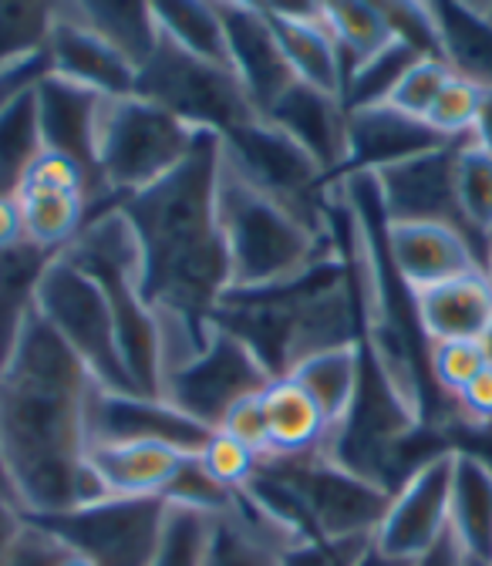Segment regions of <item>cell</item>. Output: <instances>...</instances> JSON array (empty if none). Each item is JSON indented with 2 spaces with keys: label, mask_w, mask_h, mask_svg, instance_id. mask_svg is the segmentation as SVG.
<instances>
[{
  "label": "cell",
  "mask_w": 492,
  "mask_h": 566,
  "mask_svg": "<svg viewBox=\"0 0 492 566\" xmlns=\"http://www.w3.org/2000/svg\"><path fill=\"white\" fill-rule=\"evenodd\" d=\"M102 385L31 307L0 361V489L28 520L105 500L88 469Z\"/></svg>",
  "instance_id": "6da1fadb"
},
{
  "label": "cell",
  "mask_w": 492,
  "mask_h": 566,
  "mask_svg": "<svg viewBox=\"0 0 492 566\" xmlns=\"http://www.w3.org/2000/svg\"><path fill=\"white\" fill-rule=\"evenodd\" d=\"M223 138L202 132L189 159L146 192L118 202L143 250V291L156 311L209 321L233 291L217 223Z\"/></svg>",
  "instance_id": "7a4b0ae2"
},
{
  "label": "cell",
  "mask_w": 492,
  "mask_h": 566,
  "mask_svg": "<svg viewBox=\"0 0 492 566\" xmlns=\"http://www.w3.org/2000/svg\"><path fill=\"white\" fill-rule=\"evenodd\" d=\"M237 334L273 378H287L304 358L358 344V304L344 256L270 291H230L213 317Z\"/></svg>",
  "instance_id": "3957f363"
},
{
  "label": "cell",
  "mask_w": 492,
  "mask_h": 566,
  "mask_svg": "<svg viewBox=\"0 0 492 566\" xmlns=\"http://www.w3.org/2000/svg\"><path fill=\"white\" fill-rule=\"evenodd\" d=\"M217 223L230 253L233 291L284 287L341 256L337 230L321 233L247 182L223 156L217 186Z\"/></svg>",
  "instance_id": "277c9868"
},
{
  "label": "cell",
  "mask_w": 492,
  "mask_h": 566,
  "mask_svg": "<svg viewBox=\"0 0 492 566\" xmlns=\"http://www.w3.org/2000/svg\"><path fill=\"white\" fill-rule=\"evenodd\" d=\"M72 263L98 280L112 307L125 371L138 395L159 398L163 391V321L143 291V250L118 206L92 212L78 240L61 250Z\"/></svg>",
  "instance_id": "5b68a950"
},
{
  "label": "cell",
  "mask_w": 492,
  "mask_h": 566,
  "mask_svg": "<svg viewBox=\"0 0 492 566\" xmlns=\"http://www.w3.org/2000/svg\"><path fill=\"white\" fill-rule=\"evenodd\" d=\"M199 135L143 95L102 98L95 115V212L166 179L189 159Z\"/></svg>",
  "instance_id": "8992f818"
},
{
  "label": "cell",
  "mask_w": 492,
  "mask_h": 566,
  "mask_svg": "<svg viewBox=\"0 0 492 566\" xmlns=\"http://www.w3.org/2000/svg\"><path fill=\"white\" fill-rule=\"evenodd\" d=\"M260 472L291 495L304 526L321 543L375 539L391 503L388 489L344 469L321 449L291 459H263Z\"/></svg>",
  "instance_id": "52a82bcc"
},
{
  "label": "cell",
  "mask_w": 492,
  "mask_h": 566,
  "mask_svg": "<svg viewBox=\"0 0 492 566\" xmlns=\"http://www.w3.org/2000/svg\"><path fill=\"white\" fill-rule=\"evenodd\" d=\"M135 95L159 105L192 132L233 135L260 118L230 67L202 61L159 31V44L135 75Z\"/></svg>",
  "instance_id": "ba28073f"
},
{
  "label": "cell",
  "mask_w": 492,
  "mask_h": 566,
  "mask_svg": "<svg viewBox=\"0 0 492 566\" xmlns=\"http://www.w3.org/2000/svg\"><path fill=\"white\" fill-rule=\"evenodd\" d=\"M34 307L105 391L138 395L125 371L112 307L92 273H85L64 253L51 256L38 276Z\"/></svg>",
  "instance_id": "9c48e42d"
},
{
  "label": "cell",
  "mask_w": 492,
  "mask_h": 566,
  "mask_svg": "<svg viewBox=\"0 0 492 566\" xmlns=\"http://www.w3.org/2000/svg\"><path fill=\"white\" fill-rule=\"evenodd\" d=\"M227 163L253 182L263 196L280 202L307 227L331 233V196L334 182L301 146L266 118H257L223 138Z\"/></svg>",
  "instance_id": "30bf717a"
},
{
  "label": "cell",
  "mask_w": 492,
  "mask_h": 566,
  "mask_svg": "<svg viewBox=\"0 0 492 566\" xmlns=\"http://www.w3.org/2000/svg\"><path fill=\"white\" fill-rule=\"evenodd\" d=\"M273 381L276 378L260 365V358L237 334H230L217 321H209L202 350L166 378L159 398L189 415L192 421H199L202 429L217 432L237 401L266 391Z\"/></svg>",
  "instance_id": "8fae6325"
},
{
  "label": "cell",
  "mask_w": 492,
  "mask_h": 566,
  "mask_svg": "<svg viewBox=\"0 0 492 566\" xmlns=\"http://www.w3.org/2000/svg\"><path fill=\"white\" fill-rule=\"evenodd\" d=\"M166 510L169 500L163 495H146V500L105 495V500H95L82 510L34 523H41L67 549L92 559L95 566H149Z\"/></svg>",
  "instance_id": "7c38bea8"
},
{
  "label": "cell",
  "mask_w": 492,
  "mask_h": 566,
  "mask_svg": "<svg viewBox=\"0 0 492 566\" xmlns=\"http://www.w3.org/2000/svg\"><path fill=\"white\" fill-rule=\"evenodd\" d=\"M449 492H452V446L432 452L395 492L381 526L375 530V549L418 563L449 536Z\"/></svg>",
  "instance_id": "4fadbf2b"
},
{
  "label": "cell",
  "mask_w": 492,
  "mask_h": 566,
  "mask_svg": "<svg viewBox=\"0 0 492 566\" xmlns=\"http://www.w3.org/2000/svg\"><path fill=\"white\" fill-rule=\"evenodd\" d=\"M456 146L459 142H446V146L405 156L371 172H355L371 182L381 223H456L462 227L459 209H456V192H452Z\"/></svg>",
  "instance_id": "5bb4252c"
},
{
  "label": "cell",
  "mask_w": 492,
  "mask_h": 566,
  "mask_svg": "<svg viewBox=\"0 0 492 566\" xmlns=\"http://www.w3.org/2000/svg\"><path fill=\"white\" fill-rule=\"evenodd\" d=\"M381 243L405 294L485 270L475 240L456 223H381Z\"/></svg>",
  "instance_id": "9a60e30c"
},
{
  "label": "cell",
  "mask_w": 492,
  "mask_h": 566,
  "mask_svg": "<svg viewBox=\"0 0 492 566\" xmlns=\"http://www.w3.org/2000/svg\"><path fill=\"white\" fill-rule=\"evenodd\" d=\"M48 54L54 78L88 88L105 98L135 95V64L115 51L78 11L75 0L54 4L51 31H48Z\"/></svg>",
  "instance_id": "2e32d148"
},
{
  "label": "cell",
  "mask_w": 492,
  "mask_h": 566,
  "mask_svg": "<svg viewBox=\"0 0 492 566\" xmlns=\"http://www.w3.org/2000/svg\"><path fill=\"white\" fill-rule=\"evenodd\" d=\"M227 31L230 67L260 118L297 82L260 4H217Z\"/></svg>",
  "instance_id": "e0dca14e"
},
{
  "label": "cell",
  "mask_w": 492,
  "mask_h": 566,
  "mask_svg": "<svg viewBox=\"0 0 492 566\" xmlns=\"http://www.w3.org/2000/svg\"><path fill=\"white\" fill-rule=\"evenodd\" d=\"M92 436L95 442H166L196 455L213 432L163 398L102 388L92 408Z\"/></svg>",
  "instance_id": "ac0fdd59"
},
{
  "label": "cell",
  "mask_w": 492,
  "mask_h": 566,
  "mask_svg": "<svg viewBox=\"0 0 492 566\" xmlns=\"http://www.w3.org/2000/svg\"><path fill=\"white\" fill-rule=\"evenodd\" d=\"M266 21L280 41L294 78L307 88H317L331 98L344 102L347 85V61L331 38L327 24L317 14V4L284 8V4H266Z\"/></svg>",
  "instance_id": "d6986e66"
},
{
  "label": "cell",
  "mask_w": 492,
  "mask_h": 566,
  "mask_svg": "<svg viewBox=\"0 0 492 566\" xmlns=\"http://www.w3.org/2000/svg\"><path fill=\"white\" fill-rule=\"evenodd\" d=\"M263 118L291 135L331 179L347 172V108L341 98L294 82Z\"/></svg>",
  "instance_id": "ffe728a7"
},
{
  "label": "cell",
  "mask_w": 492,
  "mask_h": 566,
  "mask_svg": "<svg viewBox=\"0 0 492 566\" xmlns=\"http://www.w3.org/2000/svg\"><path fill=\"white\" fill-rule=\"evenodd\" d=\"M192 452H182L166 442H95L88 449V469L105 495L118 500H146L163 495L192 462Z\"/></svg>",
  "instance_id": "44dd1931"
},
{
  "label": "cell",
  "mask_w": 492,
  "mask_h": 566,
  "mask_svg": "<svg viewBox=\"0 0 492 566\" xmlns=\"http://www.w3.org/2000/svg\"><path fill=\"white\" fill-rule=\"evenodd\" d=\"M408 297L426 347L439 340H482L492 324V287L485 270L446 280L439 287L415 291Z\"/></svg>",
  "instance_id": "7402d4cb"
},
{
  "label": "cell",
  "mask_w": 492,
  "mask_h": 566,
  "mask_svg": "<svg viewBox=\"0 0 492 566\" xmlns=\"http://www.w3.org/2000/svg\"><path fill=\"white\" fill-rule=\"evenodd\" d=\"M446 146V142L426 125L415 122L388 105H362L347 108V172H371L378 166L398 163L405 156Z\"/></svg>",
  "instance_id": "603a6c76"
},
{
  "label": "cell",
  "mask_w": 492,
  "mask_h": 566,
  "mask_svg": "<svg viewBox=\"0 0 492 566\" xmlns=\"http://www.w3.org/2000/svg\"><path fill=\"white\" fill-rule=\"evenodd\" d=\"M449 539L465 563L492 566V462L459 446H452Z\"/></svg>",
  "instance_id": "cb8c5ba5"
},
{
  "label": "cell",
  "mask_w": 492,
  "mask_h": 566,
  "mask_svg": "<svg viewBox=\"0 0 492 566\" xmlns=\"http://www.w3.org/2000/svg\"><path fill=\"white\" fill-rule=\"evenodd\" d=\"M105 95L48 78L38 88V122L48 149L78 159L95 182V115Z\"/></svg>",
  "instance_id": "d4e9b609"
},
{
  "label": "cell",
  "mask_w": 492,
  "mask_h": 566,
  "mask_svg": "<svg viewBox=\"0 0 492 566\" xmlns=\"http://www.w3.org/2000/svg\"><path fill=\"white\" fill-rule=\"evenodd\" d=\"M287 378L297 381L311 395V401L321 408L324 424L331 432L350 415V408L358 401V391L365 381V347L358 340V344L311 354V358H304Z\"/></svg>",
  "instance_id": "484cf974"
},
{
  "label": "cell",
  "mask_w": 492,
  "mask_h": 566,
  "mask_svg": "<svg viewBox=\"0 0 492 566\" xmlns=\"http://www.w3.org/2000/svg\"><path fill=\"white\" fill-rule=\"evenodd\" d=\"M439 24V57L452 75L492 85V14L485 4H432Z\"/></svg>",
  "instance_id": "4316f807"
},
{
  "label": "cell",
  "mask_w": 492,
  "mask_h": 566,
  "mask_svg": "<svg viewBox=\"0 0 492 566\" xmlns=\"http://www.w3.org/2000/svg\"><path fill=\"white\" fill-rule=\"evenodd\" d=\"M263 408H266V429H270V455L266 459L307 455L324 446V439H327L324 415L297 381L276 378L263 391Z\"/></svg>",
  "instance_id": "83f0119b"
},
{
  "label": "cell",
  "mask_w": 492,
  "mask_h": 566,
  "mask_svg": "<svg viewBox=\"0 0 492 566\" xmlns=\"http://www.w3.org/2000/svg\"><path fill=\"white\" fill-rule=\"evenodd\" d=\"M317 14L347 61V78L398 44L395 28L381 4H365V0H324V4H317Z\"/></svg>",
  "instance_id": "f1b7e54d"
},
{
  "label": "cell",
  "mask_w": 492,
  "mask_h": 566,
  "mask_svg": "<svg viewBox=\"0 0 492 566\" xmlns=\"http://www.w3.org/2000/svg\"><path fill=\"white\" fill-rule=\"evenodd\" d=\"M75 11L115 48L135 71L149 61L159 44V24L153 4H132V0H75Z\"/></svg>",
  "instance_id": "f546056e"
},
{
  "label": "cell",
  "mask_w": 492,
  "mask_h": 566,
  "mask_svg": "<svg viewBox=\"0 0 492 566\" xmlns=\"http://www.w3.org/2000/svg\"><path fill=\"white\" fill-rule=\"evenodd\" d=\"M24 212V237L48 256H57L67 250L85 223L92 220V202L82 192H38V196H18Z\"/></svg>",
  "instance_id": "4dcf8cb0"
},
{
  "label": "cell",
  "mask_w": 492,
  "mask_h": 566,
  "mask_svg": "<svg viewBox=\"0 0 492 566\" xmlns=\"http://www.w3.org/2000/svg\"><path fill=\"white\" fill-rule=\"evenodd\" d=\"M153 11H156L159 31L172 44H179L182 51L202 61L230 67L227 31H223V18L217 4H199V0H159V4H153Z\"/></svg>",
  "instance_id": "1f68e13d"
},
{
  "label": "cell",
  "mask_w": 492,
  "mask_h": 566,
  "mask_svg": "<svg viewBox=\"0 0 492 566\" xmlns=\"http://www.w3.org/2000/svg\"><path fill=\"white\" fill-rule=\"evenodd\" d=\"M452 192L465 233L475 243H492V153L475 146L472 138L456 146Z\"/></svg>",
  "instance_id": "d6a6232c"
},
{
  "label": "cell",
  "mask_w": 492,
  "mask_h": 566,
  "mask_svg": "<svg viewBox=\"0 0 492 566\" xmlns=\"http://www.w3.org/2000/svg\"><path fill=\"white\" fill-rule=\"evenodd\" d=\"M44 149L38 122V92L0 112V196H18V186Z\"/></svg>",
  "instance_id": "836d02e7"
},
{
  "label": "cell",
  "mask_w": 492,
  "mask_h": 566,
  "mask_svg": "<svg viewBox=\"0 0 492 566\" xmlns=\"http://www.w3.org/2000/svg\"><path fill=\"white\" fill-rule=\"evenodd\" d=\"M213 526L217 513L189 503H169L149 566H206Z\"/></svg>",
  "instance_id": "e575fe53"
},
{
  "label": "cell",
  "mask_w": 492,
  "mask_h": 566,
  "mask_svg": "<svg viewBox=\"0 0 492 566\" xmlns=\"http://www.w3.org/2000/svg\"><path fill=\"white\" fill-rule=\"evenodd\" d=\"M280 553L284 549L243 516L233 495V506L217 513L206 566H280Z\"/></svg>",
  "instance_id": "d590c367"
},
{
  "label": "cell",
  "mask_w": 492,
  "mask_h": 566,
  "mask_svg": "<svg viewBox=\"0 0 492 566\" xmlns=\"http://www.w3.org/2000/svg\"><path fill=\"white\" fill-rule=\"evenodd\" d=\"M449 82H452V67L442 57H415L405 67V75L395 82V88L385 95V102L378 105H388L415 122H426Z\"/></svg>",
  "instance_id": "8d00e7d4"
},
{
  "label": "cell",
  "mask_w": 492,
  "mask_h": 566,
  "mask_svg": "<svg viewBox=\"0 0 492 566\" xmlns=\"http://www.w3.org/2000/svg\"><path fill=\"white\" fill-rule=\"evenodd\" d=\"M426 365H429V375H432L436 388L452 405L465 391V385L485 365H492V358H489L485 340H439V344H429Z\"/></svg>",
  "instance_id": "74e56055"
},
{
  "label": "cell",
  "mask_w": 492,
  "mask_h": 566,
  "mask_svg": "<svg viewBox=\"0 0 492 566\" xmlns=\"http://www.w3.org/2000/svg\"><path fill=\"white\" fill-rule=\"evenodd\" d=\"M196 462H199V469L206 472L209 482H217L230 495L243 492L257 479V472L263 465V459L253 449H247L243 442L230 439L227 432L209 436L202 442V449L196 452Z\"/></svg>",
  "instance_id": "f35d334b"
},
{
  "label": "cell",
  "mask_w": 492,
  "mask_h": 566,
  "mask_svg": "<svg viewBox=\"0 0 492 566\" xmlns=\"http://www.w3.org/2000/svg\"><path fill=\"white\" fill-rule=\"evenodd\" d=\"M54 4H34V0H0V64L38 51L48 44Z\"/></svg>",
  "instance_id": "ab89813d"
},
{
  "label": "cell",
  "mask_w": 492,
  "mask_h": 566,
  "mask_svg": "<svg viewBox=\"0 0 492 566\" xmlns=\"http://www.w3.org/2000/svg\"><path fill=\"white\" fill-rule=\"evenodd\" d=\"M38 192H82L88 196L92 212H95V182L88 169L67 153L48 149V146L34 156V163L28 166L18 186V196H38Z\"/></svg>",
  "instance_id": "60d3db41"
},
{
  "label": "cell",
  "mask_w": 492,
  "mask_h": 566,
  "mask_svg": "<svg viewBox=\"0 0 492 566\" xmlns=\"http://www.w3.org/2000/svg\"><path fill=\"white\" fill-rule=\"evenodd\" d=\"M479 92H482L479 85L452 75V82L436 98L426 125L442 142H465V138H472V125H475V112H479Z\"/></svg>",
  "instance_id": "b9f144b4"
},
{
  "label": "cell",
  "mask_w": 492,
  "mask_h": 566,
  "mask_svg": "<svg viewBox=\"0 0 492 566\" xmlns=\"http://www.w3.org/2000/svg\"><path fill=\"white\" fill-rule=\"evenodd\" d=\"M217 432H227L230 439L243 442L247 449H253L260 459L270 455V429H266V408H263V391L250 395L243 401H237L227 418L220 421Z\"/></svg>",
  "instance_id": "7bdbcfd3"
},
{
  "label": "cell",
  "mask_w": 492,
  "mask_h": 566,
  "mask_svg": "<svg viewBox=\"0 0 492 566\" xmlns=\"http://www.w3.org/2000/svg\"><path fill=\"white\" fill-rule=\"evenodd\" d=\"M371 539H344V543H321L307 539L280 553V566H355Z\"/></svg>",
  "instance_id": "ee69618b"
},
{
  "label": "cell",
  "mask_w": 492,
  "mask_h": 566,
  "mask_svg": "<svg viewBox=\"0 0 492 566\" xmlns=\"http://www.w3.org/2000/svg\"><path fill=\"white\" fill-rule=\"evenodd\" d=\"M452 411H456V421L469 432L492 429V365H485L465 385V391L452 401Z\"/></svg>",
  "instance_id": "f6af8a7d"
},
{
  "label": "cell",
  "mask_w": 492,
  "mask_h": 566,
  "mask_svg": "<svg viewBox=\"0 0 492 566\" xmlns=\"http://www.w3.org/2000/svg\"><path fill=\"white\" fill-rule=\"evenodd\" d=\"M64 553H67V546L54 533H48L41 523L28 520L21 543L0 559V566H57L64 559Z\"/></svg>",
  "instance_id": "bcb514c9"
},
{
  "label": "cell",
  "mask_w": 492,
  "mask_h": 566,
  "mask_svg": "<svg viewBox=\"0 0 492 566\" xmlns=\"http://www.w3.org/2000/svg\"><path fill=\"white\" fill-rule=\"evenodd\" d=\"M28 530V516L24 510L11 500V495L0 489V559H4L24 536Z\"/></svg>",
  "instance_id": "7dc6e473"
},
{
  "label": "cell",
  "mask_w": 492,
  "mask_h": 566,
  "mask_svg": "<svg viewBox=\"0 0 492 566\" xmlns=\"http://www.w3.org/2000/svg\"><path fill=\"white\" fill-rule=\"evenodd\" d=\"M21 243H28L21 202L18 196H0V250H14Z\"/></svg>",
  "instance_id": "c3c4849f"
},
{
  "label": "cell",
  "mask_w": 492,
  "mask_h": 566,
  "mask_svg": "<svg viewBox=\"0 0 492 566\" xmlns=\"http://www.w3.org/2000/svg\"><path fill=\"white\" fill-rule=\"evenodd\" d=\"M472 142L482 146L485 153H492V85H485L479 92V112H475V125H472Z\"/></svg>",
  "instance_id": "681fc988"
},
{
  "label": "cell",
  "mask_w": 492,
  "mask_h": 566,
  "mask_svg": "<svg viewBox=\"0 0 492 566\" xmlns=\"http://www.w3.org/2000/svg\"><path fill=\"white\" fill-rule=\"evenodd\" d=\"M411 566H465V559H462V553L456 549V543L446 536L429 556H421L418 563H411Z\"/></svg>",
  "instance_id": "f907efd6"
},
{
  "label": "cell",
  "mask_w": 492,
  "mask_h": 566,
  "mask_svg": "<svg viewBox=\"0 0 492 566\" xmlns=\"http://www.w3.org/2000/svg\"><path fill=\"white\" fill-rule=\"evenodd\" d=\"M355 566H411V563H401V559H391V556L378 553V549H375V539H371V546L362 553V559H358Z\"/></svg>",
  "instance_id": "816d5d0a"
},
{
  "label": "cell",
  "mask_w": 492,
  "mask_h": 566,
  "mask_svg": "<svg viewBox=\"0 0 492 566\" xmlns=\"http://www.w3.org/2000/svg\"><path fill=\"white\" fill-rule=\"evenodd\" d=\"M57 566H95V563H92V559H85V556H78V553H72V549H67V553H64V559H61Z\"/></svg>",
  "instance_id": "f5cc1de1"
},
{
  "label": "cell",
  "mask_w": 492,
  "mask_h": 566,
  "mask_svg": "<svg viewBox=\"0 0 492 566\" xmlns=\"http://www.w3.org/2000/svg\"><path fill=\"white\" fill-rule=\"evenodd\" d=\"M485 280H489V287H492V243L485 247Z\"/></svg>",
  "instance_id": "db71d44e"
},
{
  "label": "cell",
  "mask_w": 492,
  "mask_h": 566,
  "mask_svg": "<svg viewBox=\"0 0 492 566\" xmlns=\"http://www.w3.org/2000/svg\"><path fill=\"white\" fill-rule=\"evenodd\" d=\"M482 340H485V347H489V358H492V324H489V331H485V337H482Z\"/></svg>",
  "instance_id": "11a10c76"
}]
</instances>
